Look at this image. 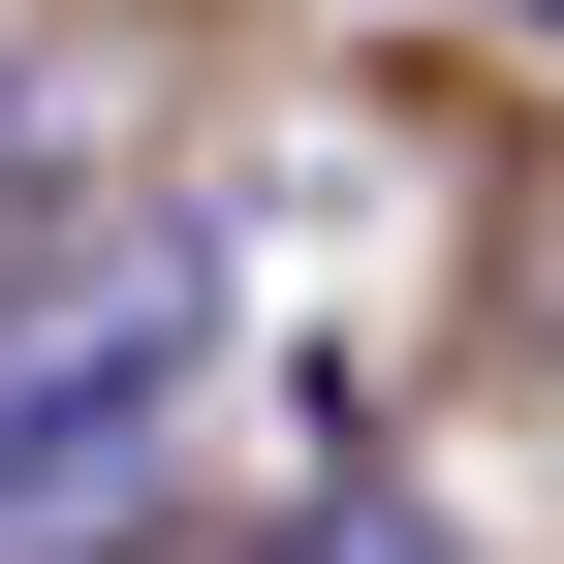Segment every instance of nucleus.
I'll use <instances>...</instances> for the list:
<instances>
[{"label": "nucleus", "mask_w": 564, "mask_h": 564, "mask_svg": "<svg viewBox=\"0 0 564 564\" xmlns=\"http://www.w3.org/2000/svg\"><path fill=\"white\" fill-rule=\"evenodd\" d=\"M220 440V251H63L0 282V564H126Z\"/></svg>", "instance_id": "f257e3e1"}, {"label": "nucleus", "mask_w": 564, "mask_h": 564, "mask_svg": "<svg viewBox=\"0 0 564 564\" xmlns=\"http://www.w3.org/2000/svg\"><path fill=\"white\" fill-rule=\"evenodd\" d=\"M32 220H63V63L0 32V251H32Z\"/></svg>", "instance_id": "f03ea898"}, {"label": "nucleus", "mask_w": 564, "mask_h": 564, "mask_svg": "<svg viewBox=\"0 0 564 564\" xmlns=\"http://www.w3.org/2000/svg\"><path fill=\"white\" fill-rule=\"evenodd\" d=\"M251 564H470L440 502H314V533H251Z\"/></svg>", "instance_id": "7ed1b4c3"}]
</instances>
